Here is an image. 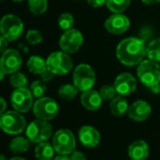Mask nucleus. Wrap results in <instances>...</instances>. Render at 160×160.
Masks as SVG:
<instances>
[{"label": "nucleus", "instance_id": "37998d69", "mask_svg": "<svg viewBox=\"0 0 160 160\" xmlns=\"http://www.w3.org/2000/svg\"><path fill=\"white\" fill-rule=\"evenodd\" d=\"M0 160H7L6 156L3 155V154H0Z\"/></svg>", "mask_w": 160, "mask_h": 160}, {"label": "nucleus", "instance_id": "2f4dec72", "mask_svg": "<svg viewBox=\"0 0 160 160\" xmlns=\"http://www.w3.org/2000/svg\"><path fill=\"white\" fill-rule=\"evenodd\" d=\"M69 157L70 160H88L86 155L80 151H73Z\"/></svg>", "mask_w": 160, "mask_h": 160}, {"label": "nucleus", "instance_id": "e433bc0d", "mask_svg": "<svg viewBox=\"0 0 160 160\" xmlns=\"http://www.w3.org/2000/svg\"><path fill=\"white\" fill-rule=\"evenodd\" d=\"M149 89H150L151 92H152V93H154V94L160 93V84H156V85H154V86H152V87H151V88H149Z\"/></svg>", "mask_w": 160, "mask_h": 160}, {"label": "nucleus", "instance_id": "bb28decb", "mask_svg": "<svg viewBox=\"0 0 160 160\" xmlns=\"http://www.w3.org/2000/svg\"><path fill=\"white\" fill-rule=\"evenodd\" d=\"M10 83L15 89L28 88V77L26 76L25 73L20 72H16L11 74V76H10Z\"/></svg>", "mask_w": 160, "mask_h": 160}, {"label": "nucleus", "instance_id": "20e7f679", "mask_svg": "<svg viewBox=\"0 0 160 160\" xmlns=\"http://www.w3.org/2000/svg\"><path fill=\"white\" fill-rule=\"evenodd\" d=\"M23 21L14 14H6L0 20V33L9 42L18 40L24 32Z\"/></svg>", "mask_w": 160, "mask_h": 160}, {"label": "nucleus", "instance_id": "c85d7f7f", "mask_svg": "<svg viewBox=\"0 0 160 160\" xmlns=\"http://www.w3.org/2000/svg\"><path fill=\"white\" fill-rule=\"evenodd\" d=\"M29 90L33 95V97L39 99L43 96L46 92V85L42 80H35L30 84Z\"/></svg>", "mask_w": 160, "mask_h": 160}, {"label": "nucleus", "instance_id": "b1692460", "mask_svg": "<svg viewBox=\"0 0 160 160\" xmlns=\"http://www.w3.org/2000/svg\"><path fill=\"white\" fill-rule=\"evenodd\" d=\"M131 0H107V7L113 13H122L128 9Z\"/></svg>", "mask_w": 160, "mask_h": 160}, {"label": "nucleus", "instance_id": "aec40b11", "mask_svg": "<svg viewBox=\"0 0 160 160\" xmlns=\"http://www.w3.org/2000/svg\"><path fill=\"white\" fill-rule=\"evenodd\" d=\"M27 67L30 72L39 75L47 70L46 60L40 56H31L28 60Z\"/></svg>", "mask_w": 160, "mask_h": 160}, {"label": "nucleus", "instance_id": "4be33fe9", "mask_svg": "<svg viewBox=\"0 0 160 160\" xmlns=\"http://www.w3.org/2000/svg\"><path fill=\"white\" fill-rule=\"evenodd\" d=\"M29 141L28 138L23 137H16L10 143V150L13 153H22L28 150Z\"/></svg>", "mask_w": 160, "mask_h": 160}, {"label": "nucleus", "instance_id": "f3484780", "mask_svg": "<svg viewBox=\"0 0 160 160\" xmlns=\"http://www.w3.org/2000/svg\"><path fill=\"white\" fill-rule=\"evenodd\" d=\"M80 102H81L82 106L86 109L91 111H96L101 108L103 98L101 97L100 92L93 89H91L82 92L81 97H80Z\"/></svg>", "mask_w": 160, "mask_h": 160}, {"label": "nucleus", "instance_id": "c9c22d12", "mask_svg": "<svg viewBox=\"0 0 160 160\" xmlns=\"http://www.w3.org/2000/svg\"><path fill=\"white\" fill-rule=\"evenodd\" d=\"M6 108H7L6 100L3 97L0 96V117H1L6 112Z\"/></svg>", "mask_w": 160, "mask_h": 160}, {"label": "nucleus", "instance_id": "79ce46f5", "mask_svg": "<svg viewBox=\"0 0 160 160\" xmlns=\"http://www.w3.org/2000/svg\"><path fill=\"white\" fill-rule=\"evenodd\" d=\"M12 2H14V3H22V2H24L25 0H12Z\"/></svg>", "mask_w": 160, "mask_h": 160}, {"label": "nucleus", "instance_id": "6ab92c4d", "mask_svg": "<svg viewBox=\"0 0 160 160\" xmlns=\"http://www.w3.org/2000/svg\"><path fill=\"white\" fill-rule=\"evenodd\" d=\"M128 108H129V105L126 99H124L122 95L116 96L110 101L109 109L111 114H113L114 116L117 117L123 116L125 113H127Z\"/></svg>", "mask_w": 160, "mask_h": 160}, {"label": "nucleus", "instance_id": "7c9ffc66", "mask_svg": "<svg viewBox=\"0 0 160 160\" xmlns=\"http://www.w3.org/2000/svg\"><path fill=\"white\" fill-rule=\"evenodd\" d=\"M42 39H43L42 34L41 33V31L37 29H29L26 36L27 42L31 45H36L41 43L42 42Z\"/></svg>", "mask_w": 160, "mask_h": 160}, {"label": "nucleus", "instance_id": "a19ab883", "mask_svg": "<svg viewBox=\"0 0 160 160\" xmlns=\"http://www.w3.org/2000/svg\"><path fill=\"white\" fill-rule=\"evenodd\" d=\"M10 160H26V159H25V158H23V157L16 156V157H13V158H12V159H10Z\"/></svg>", "mask_w": 160, "mask_h": 160}, {"label": "nucleus", "instance_id": "4468645a", "mask_svg": "<svg viewBox=\"0 0 160 160\" xmlns=\"http://www.w3.org/2000/svg\"><path fill=\"white\" fill-rule=\"evenodd\" d=\"M105 28L111 34L121 35L125 33L129 29L130 20L124 14L114 13L106 20Z\"/></svg>", "mask_w": 160, "mask_h": 160}, {"label": "nucleus", "instance_id": "7ed1b4c3", "mask_svg": "<svg viewBox=\"0 0 160 160\" xmlns=\"http://www.w3.org/2000/svg\"><path fill=\"white\" fill-rule=\"evenodd\" d=\"M72 82L80 92L92 89L96 82V74L94 70L88 64H79L73 70Z\"/></svg>", "mask_w": 160, "mask_h": 160}, {"label": "nucleus", "instance_id": "473e14b6", "mask_svg": "<svg viewBox=\"0 0 160 160\" xmlns=\"http://www.w3.org/2000/svg\"><path fill=\"white\" fill-rule=\"evenodd\" d=\"M54 75H55V74L47 69L45 72H43L41 74V80H42V81H43L44 83H48V82H50L51 80L54 78Z\"/></svg>", "mask_w": 160, "mask_h": 160}, {"label": "nucleus", "instance_id": "f257e3e1", "mask_svg": "<svg viewBox=\"0 0 160 160\" xmlns=\"http://www.w3.org/2000/svg\"><path fill=\"white\" fill-rule=\"evenodd\" d=\"M119 61L125 66L138 65L146 56L144 42L136 37H130L119 42L116 49Z\"/></svg>", "mask_w": 160, "mask_h": 160}, {"label": "nucleus", "instance_id": "a211bd4d", "mask_svg": "<svg viewBox=\"0 0 160 160\" xmlns=\"http://www.w3.org/2000/svg\"><path fill=\"white\" fill-rule=\"evenodd\" d=\"M127 153L132 160H146L150 154V148L145 140L138 139L128 146Z\"/></svg>", "mask_w": 160, "mask_h": 160}, {"label": "nucleus", "instance_id": "dca6fc26", "mask_svg": "<svg viewBox=\"0 0 160 160\" xmlns=\"http://www.w3.org/2000/svg\"><path fill=\"white\" fill-rule=\"evenodd\" d=\"M152 112V108L146 101L138 100L129 106L127 115L135 122H143L147 120Z\"/></svg>", "mask_w": 160, "mask_h": 160}, {"label": "nucleus", "instance_id": "423d86ee", "mask_svg": "<svg viewBox=\"0 0 160 160\" xmlns=\"http://www.w3.org/2000/svg\"><path fill=\"white\" fill-rule=\"evenodd\" d=\"M26 126L25 117L16 110L7 111L0 117V128L9 135H18L26 129Z\"/></svg>", "mask_w": 160, "mask_h": 160}, {"label": "nucleus", "instance_id": "c756f323", "mask_svg": "<svg viewBox=\"0 0 160 160\" xmlns=\"http://www.w3.org/2000/svg\"><path fill=\"white\" fill-rule=\"evenodd\" d=\"M99 92L101 97L105 101H111L118 94L114 85H105L101 88Z\"/></svg>", "mask_w": 160, "mask_h": 160}, {"label": "nucleus", "instance_id": "393cba45", "mask_svg": "<svg viewBox=\"0 0 160 160\" xmlns=\"http://www.w3.org/2000/svg\"><path fill=\"white\" fill-rule=\"evenodd\" d=\"M48 8L47 0H28V9L34 15L43 14Z\"/></svg>", "mask_w": 160, "mask_h": 160}, {"label": "nucleus", "instance_id": "f8f14e48", "mask_svg": "<svg viewBox=\"0 0 160 160\" xmlns=\"http://www.w3.org/2000/svg\"><path fill=\"white\" fill-rule=\"evenodd\" d=\"M23 58L19 51L13 48H9L2 53L0 58V68L6 74H12L18 72L22 66Z\"/></svg>", "mask_w": 160, "mask_h": 160}, {"label": "nucleus", "instance_id": "5701e85b", "mask_svg": "<svg viewBox=\"0 0 160 160\" xmlns=\"http://www.w3.org/2000/svg\"><path fill=\"white\" fill-rule=\"evenodd\" d=\"M146 56L152 61L160 62V38L152 41L146 46Z\"/></svg>", "mask_w": 160, "mask_h": 160}, {"label": "nucleus", "instance_id": "9b49d317", "mask_svg": "<svg viewBox=\"0 0 160 160\" xmlns=\"http://www.w3.org/2000/svg\"><path fill=\"white\" fill-rule=\"evenodd\" d=\"M33 95L29 89L19 88L15 89L11 95V103L14 110L20 113L28 112L33 108Z\"/></svg>", "mask_w": 160, "mask_h": 160}, {"label": "nucleus", "instance_id": "2eb2a0df", "mask_svg": "<svg viewBox=\"0 0 160 160\" xmlns=\"http://www.w3.org/2000/svg\"><path fill=\"white\" fill-rule=\"evenodd\" d=\"M78 138L84 147L95 148L101 141V135L95 127L84 125L78 131Z\"/></svg>", "mask_w": 160, "mask_h": 160}, {"label": "nucleus", "instance_id": "412c9836", "mask_svg": "<svg viewBox=\"0 0 160 160\" xmlns=\"http://www.w3.org/2000/svg\"><path fill=\"white\" fill-rule=\"evenodd\" d=\"M55 149L52 144L47 141L38 143L35 148V156L38 160H52L54 157Z\"/></svg>", "mask_w": 160, "mask_h": 160}, {"label": "nucleus", "instance_id": "ea45409f", "mask_svg": "<svg viewBox=\"0 0 160 160\" xmlns=\"http://www.w3.org/2000/svg\"><path fill=\"white\" fill-rule=\"evenodd\" d=\"M5 72H3V70L1 69V68H0V82H1L2 81V80L4 79V77H5Z\"/></svg>", "mask_w": 160, "mask_h": 160}, {"label": "nucleus", "instance_id": "f03ea898", "mask_svg": "<svg viewBox=\"0 0 160 160\" xmlns=\"http://www.w3.org/2000/svg\"><path fill=\"white\" fill-rule=\"evenodd\" d=\"M137 73L139 81L148 88L160 83V66L149 58L143 59L138 64Z\"/></svg>", "mask_w": 160, "mask_h": 160}, {"label": "nucleus", "instance_id": "a878e982", "mask_svg": "<svg viewBox=\"0 0 160 160\" xmlns=\"http://www.w3.org/2000/svg\"><path fill=\"white\" fill-rule=\"evenodd\" d=\"M58 96L64 100H72L78 93V89L72 84H64L58 89Z\"/></svg>", "mask_w": 160, "mask_h": 160}, {"label": "nucleus", "instance_id": "ddd939ff", "mask_svg": "<svg viewBox=\"0 0 160 160\" xmlns=\"http://www.w3.org/2000/svg\"><path fill=\"white\" fill-rule=\"evenodd\" d=\"M114 87L119 95L128 96L137 89V79L130 72H122L116 77Z\"/></svg>", "mask_w": 160, "mask_h": 160}, {"label": "nucleus", "instance_id": "f704fd0d", "mask_svg": "<svg viewBox=\"0 0 160 160\" xmlns=\"http://www.w3.org/2000/svg\"><path fill=\"white\" fill-rule=\"evenodd\" d=\"M9 41L2 35H0V54L5 52L8 49Z\"/></svg>", "mask_w": 160, "mask_h": 160}, {"label": "nucleus", "instance_id": "39448f33", "mask_svg": "<svg viewBox=\"0 0 160 160\" xmlns=\"http://www.w3.org/2000/svg\"><path fill=\"white\" fill-rule=\"evenodd\" d=\"M47 69L52 72L55 75H63L69 73L73 63L68 53L64 51H57L51 53L46 59Z\"/></svg>", "mask_w": 160, "mask_h": 160}, {"label": "nucleus", "instance_id": "0eeeda50", "mask_svg": "<svg viewBox=\"0 0 160 160\" xmlns=\"http://www.w3.org/2000/svg\"><path fill=\"white\" fill-rule=\"evenodd\" d=\"M26 135L29 141L33 143H40L48 140L52 137L53 127L48 121L37 119L28 125Z\"/></svg>", "mask_w": 160, "mask_h": 160}, {"label": "nucleus", "instance_id": "cd10ccee", "mask_svg": "<svg viewBox=\"0 0 160 160\" xmlns=\"http://www.w3.org/2000/svg\"><path fill=\"white\" fill-rule=\"evenodd\" d=\"M58 27L62 30L66 31V30H69V29L73 28V26H74V18L71 13L64 12V13H61L59 15L58 20Z\"/></svg>", "mask_w": 160, "mask_h": 160}, {"label": "nucleus", "instance_id": "1a4fd4ad", "mask_svg": "<svg viewBox=\"0 0 160 160\" xmlns=\"http://www.w3.org/2000/svg\"><path fill=\"white\" fill-rule=\"evenodd\" d=\"M32 109L37 119L50 121L58 114L59 107L54 99L50 97H41L34 103Z\"/></svg>", "mask_w": 160, "mask_h": 160}, {"label": "nucleus", "instance_id": "c03bdc74", "mask_svg": "<svg viewBox=\"0 0 160 160\" xmlns=\"http://www.w3.org/2000/svg\"><path fill=\"white\" fill-rule=\"evenodd\" d=\"M1 1H3V0H0V2H1Z\"/></svg>", "mask_w": 160, "mask_h": 160}, {"label": "nucleus", "instance_id": "9d476101", "mask_svg": "<svg viewBox=\"0 0 160 160\" xmlns=\"http://www.w3.org/2000/svg\"><path fill=\"white\" fill-rule=\"evenodd\" d=\"M83 35L77 29L71 28L64 31L59 39V47L62 51L68 54L77 52L83 44Z\"/></svg>", "mask_w": 160, "mask_h": 160}, {"label": "nucleus", "instance_id": "6e6552de", "mask_svg": "<svg viewBox=\"0 0 160 160\" xmlns=\"http://www.w3.org/2000/svg\"><path fill=\"white\" fill-rule=\"evenodd\" d=\"M52 145L55 152L58 154L68 155L75 151L76 141L72 131L68 129H59L54 134Z\"/></svg>", "mask_w": 160, "mask_h": 160}, {"label": "nucleus", "instance_id": "58836bf2", "mask_svg": "<svg viewBox=\"0 0 160 160\" xmlns=\"http://www.w3.org/2000/svg\"><path fill=\"white\" fill-rule=\"evenodd\" d=\"M142 2L146 5H154L160 2V0H142Z\"/></svg>", "mask_w": 160, "mask_h": 160}, {"label": "nucleus", "instance_id": "4c0bfd02", "mask_svg": "<svg viewBox=\"0 0 160 160\" xmlns=\"http://www.w3.org/2000/svg\"><path fill=\"white\" fill-rule=\"evenodd\" d=\"M52 160H70V157L64 154H58L56 157H54Z\"/></svg>", "mask_w": 160, "mask_h": 160}, {"label": "nucleus", "instance_id": "72a5a7b5", "mask_svg": "<svg viewBox=\"0 0 160 160\" xmlns=\"http://www.w3.org/2000/svg\"><path fill=\"white\" fill-rule=\"evenodd\" d=\"M87 2L92 8H100L107 3V0H87Z\"/></svg>", "mask_w": 160, "mask_h": 160}]
</instances>
